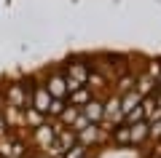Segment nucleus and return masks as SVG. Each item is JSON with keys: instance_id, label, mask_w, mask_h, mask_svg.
Returning <instances> with one entry per match:
<instances>
[{"instance_id": "10", "label": "nucleus", "mask_w": 161, "mask_h": 158, "mask_svg": "<svg viewBox=\"0 0 161 158\" xmlns=\"http://www.w3.org/2000/svg\"><path fill=\"white\" fill-rule=\"evenodd\" d=\"M153 86H156V78L150 73H145V75H140L137 78V83H134V91H137L140 96H148L150 91H153Z\"/></svg>"}, {"instance_id": "3", "label": "nucleus", "mask_w": 161, "mask_h": 158, "mask_svg": "<svg viewBox=\"0 0 161 158\" xmlns=\"http://www.w3.org/2000/svg\"><path fill=\"white\" fill-rule=\"evenodd\" d=\"M6 105L8 107H27V86H11L6 94Z\"/></svg>"}, {"instance_id": "8", "label": "nucleus", "mask_w": 161, "mask_h": 158, "mask_svg": "<svg viewBox=\"0 0 161 158\" xmlns=\"http://www.w3.org/2000/svg\"><path fill=\"white\" fill-rule=\"evenodd\" d=\"M80 113L89 118V123H99V121H102V102H97V99L86 102V105L80 107Z\"/></svg>"}, {"instance_id": "15", "label": "nucleus", "mask_w": 161, "mask_h": 158, "mask_svg": "<svg viewBox=\"0 0 161 158\" xmlns=\"http://www.w3.org/2000/svg\"><path fill=\"white\" fill-rule=\"evenodd\" d=\"M62 158H86V147L75 142L70 150H64V153H62Z\"/></svg>"}, {"instance_id": "14", "label": "nucleus", "mask_w": 161, "mask_h": 158, "mask_svg": "<svg viewBox=\"0 0 161 158\" xmlns=\"http://www.w3.org/2000/svg\"><path fill=\"white\" fill-rule=\"evenodd\" d=\"M134 83H137V78H134V75H124V78L118 80V96H124L126 91H132Z\"/></svg>"}, {"instance_id": "13", "label": "nucleus", "mask_w": 161, "mask_h": 158, "mask_svg": "<svg viewBox=\"0 0 161 158\" xmlns=\"http://www.w3.org/2000/svg\"><path fill=\"white\" fill-rule=\"evenodd\" d=\"M129 131H132V145H137V142L148 139V121H140V123H132V126H129Z\"/></svg>"}, {"instance_id": "5", "label": "nucleus", "mask_w": 161, "mask_h": 158, "mask_svg": "<svg viewBox=\"0 0 161 158\" xmlns=\"http://www.w3.org/2000/svg\"><path fill=\"white\" fill-rule=\"evenodd\" d=\"M46 89H48V94H51L54 99H64V96H67V78L54 75V78H48Z\"/></svg>"}, {"instance_id": "7", "label": "nucleus", "mask_w": 161, "mask_h": 158, "mask_svg": "<svg viewBox=\"0 0 161 158\" xmlns=\"http://www.w3.org/2000/svg\"><path fill=\"white\" fill-rule=\"evenodd\" d=\"M70 105H73V107H83V105H86V102H92V89H89V86H80V89H75V91H70Z\"/></svg>"}, {"instance_id": "11", "label": "nucleus", "mask_w": 161, "mask_h": 158, "mask_svg": "<svg viewBox=\"0 0 161 158\" xmlns=\"http://www.w3.org/2000/svg\"><path fill=\"white\" fill-rule=\"evenodd\" d=\"M92 70L86 67V64H70V73H67V80H75V83L80 86H86V78Z\"/></svg>"}, {"instance_id": "6", "label": "nucleus", "mask_w": 161, "mask_h": 158, "mask_svg": "<svg viewBox=\"0 0 161 158\" xmlns=\"http://www.w3.org/2000/svg\"><path fill=\"white\" fill-rule=\"evenodd\" d=\"M140 102H142V96H140L134 89L126 91V94L121 96V115H126V113H132L134 107H140ZM121 121H124V118H121Z\"/></svg>"}, {"instance_id": "1", "label": "nucleus", "mask_w": 161, "mask_h": 158, "mask_svg": "<svg viewBox=\"0 0 161 158\" xmlns=\"http://www.w3.org/2000/svg\"><path fill=\"white\" fill-rule=\"evenodd\" d=\"M62 129L59 123H40L38 129H32V134H35V142H38V147H43V150H48V147L54 145V139H57V131Z\"/></svg>"}, {"instance_id": "9", "label": "nucleus", "mask_w": 161, "mask_h": 158, "mask_svg": "<svg viewBox=\"0 0 161 158\" xmlns=\"http://www.w3.org/2000/svg\"><path fill=\"white\" fill-rule=\"evenodd\" d=\"M48 115L46 113H40V110L35 107H24V126H30V129H38L40 123H46Z\"/></svg>"}, {"instance_id": "2", "label": "nucleus", "mask_w": 161, "mask_h": 158, "mask_svg": "<svg viewBox=\"0 0 161 158\" xmlns=\"http://www.w3.org/2000/svg\"><path fill=\"white\" fill-rule=\"evenodd\" d=\"M121 96H110L108 102L102 105V121H108V123H121Z\"/></svg>"}, {"instance_id": "19", "label": "nucleus", "mask_w": 161, "mask_h": 158, "mask_svg": "<svg viewBox=\"0 0 161 158\" xmlns=\"http://www.w3.org/2000/svg\"><path fill=\"white\" fill-rule=\"evenodd\" d=\"M6 131H8V123H6V118H3V113H0V137L6 134Z\"/></svg>"}, {"instance_id": "12", "label": "nucleus", "mask_w": 161, "mask_h": 158, "mask_svg": "<svg viewBox=\"0 0 161 158\" xmlns=\"http://www.w3.org/2000/svg\"><path fill=\"white\" fill-rule=\"evenodd\" d=\"M78 113H80L78 107H73V105H67V107H64L62 113L57 115V118H59V126H64V129H70V126L75 123V118H78Z\"/></svg>"}, {"instance_id": "20", "label": "nucleus", "mask_w": 161, "mask_h": 158, "mask_svg": "<svg viewBox=\"0 0 161 158\" xmlns=\"http://www.w3.org/2000/svg\"><path fill=\"white\" fill-rule=\"evenodd\" d=\"M0 158H6V155H0Z\"/></svg>"}, {"instance_id": "4", "label": "nucleus", "mask_w": 161, "mask_h": 158, "mask_svg": "<svg viewBox=\"0 0 161 158\" xmlns=\"http://www.w3.org/2000/svg\"><path fill=\"white\" fill-rule=\"evenodd\" d=\"M51 102H54V96L48 94L46 86H38V89L32 91V107H35V110H40V113H48Z\"/></svg>"}, {"instance_id": "17", "label": "nucleus", "mask_w": 161, "mask_h": 158, "mask_svg": "<svg viewBox=\"0 0 161 158\" xmlns=\"http://www.w3.org/2000/svg\"><path fill=\"white\" fill-rule=\"evenodd\" d=\"M158 137H161V121L148 123V139H158Z\"/></svg>"}, {"instance_id": "18", "label": "nucleus", "mask_w": 161, "mask_h": 158, "mask_svg": "<svg viewBox=\"0 0 161 158\" xmlns=\"http://www.w3.org/2000/svg\"><path fill=\"white\" fill-rule=\"evenodd\" d=\"M64 107H67V105H64V99H54V102H51V107H48V113H46V115H59V113H62Z\"/></svg>"}, {"instance_id": "16", "label": "nucleus", "mask_w": 161, "mask_h": 158, "mask_svg": "<svg viewBox=\"0 0 161 158\" xmlns=\"http://www.w3.org/2000/svg\"><path fill=\"white\" fill-rule=\"evenodd\" d=\"M86 86H89V89H102V86H105V78H102L99 73H89Z\"/></svg>"}]
</instances>
